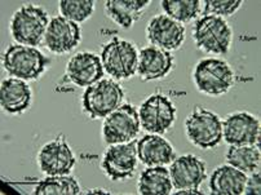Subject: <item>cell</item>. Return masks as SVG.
Returning a JSON list of instances; mask_svg holds the SVG:
<instances>
[{
  "instance_id": "17",
  "label": "cell",
  "mask_w": 261,
  "mask_h": 195,
  "mask_svg": "<svg viewBox=\"0 0 261 195\" xmlns=\"http://www.w3.org/2000/svg\"><path fill=\"white\" fill-rule=\"evenodd\" d=\"M172 65L173 57L168 50L150 45L139 53L137 73L142 80H155L170 73Z\"/></svg>"
},
{
  "instance_id": "25",
  "label": "cell",
  "mask_w": 261,
  "mask_h": 195,
  "mask_svg": "<svg viewBox=\"0 0 261 195\" xmlns=\"http://www.w3.org/2000/svg\"><path fill=\"white\" fill-rule=\"evenodd\" d=\"M203 2L200 0H163L162 8L177 22H190L202 13Z\"/></svg>"
},
{
  "instance_id": "29",
  "label": "cell",
  "mask_w": 261,
  "mask_h": 195,
  "mask_svg": "<svg viewBox=\"0 0 261 195\" xmlns=\"http://www.w3.org/2000/svg\"><path fill=\"white\" fill-rule=\"evenodd\" d=\"M177 195H202V192L199 191L198 189H186V190H177L176 191Z\"/></svg>"
},
{
  "instance_id": "12",
  "label": "cell",
  "mask_w": 261,
  "mask_h": 195,
  "mask_svg": "<svg viewBox=\"0 0 261 195\" xmlns=\"http://www.w3.org/2000/svg\"><path fill=\"white\" fill-rule=\"evenodd\" d=\"M146 38L151 45L170 52L178 49L184 43L185 27L171 17L159 14L147 25Z\"/></svg>"
},
{
  "instance_id": "22",
  "label": "cell",
  "mask_w": 261,
  "mask_h": 195,
  "mask_svg": "<svg viewBox=\"0 0 261 195\" xmlns=\"http://www.w3.org/2000/svg\"><path fill=\"white\" fill-rule=\"evenodd\" d=\"M170 170L162 167H149L141 173L137 189L142 195H167L172 192Z\"/></svg>"
},
{
  "instance_id": "10",
  "label": "cell",
  "mask_w": 261,
  "mask_h": 195,
  "mask_svg": "<svg viewBox=\"0 0 261 195\" xmlns=\"http://www.w3.org/2000/svg\"><path fill=\"white\" fill-rule=\"evenodd\" d=\"M137 162V143L132 140L129 143L110 145L103 155L102 168L113 181H122L134 176Z\"/></svg>"
},
{
  "instance_id": "9",
  "label": "cell",
  "mask_w": 261,
  "mask_h": 195,
  "mask_svg": "<svg viewBox=\"0 0 261 195\" xmlns=\"http://www.w3.org/2000/svg\"><path fill=\"white\" fill-rule=\"evenodd\" d=\"M139 115L140 123L145 131L163 134L175 122L176 109L168 97L163 95H153L142 103Z\"/></svg>"
},
{
  "instance_id": "19",
  "label": "cell",
  "mask_w": 261,
  "mask_h": 195,
  "mask_svg": "<svg viewBox=\"0 0 261 195\" xmlns=\"http://www.w3.org/2000/svg\"><path fill=\"white\" fill-rule=\"evenodd\" d=\"M31 96L29 84L21 79H6L0 86V105L11 114H20L29 109Z\"/></svg>"
},
{
  "instance_id": "4",
  "label": "cell",
  "mask_w": 261,
  "mask_h": 195,
  "mask_svg": "<svg viewBox=\"0 0 261 195\" xmlns=\"http://www.w3.org/2000/svg\"><path fill=\"white\" fill-rule=\"evenodd\" d=\"M198 48L212 54H225L231 44L230 26L222 17L203 16L197 21L193 30Z\"/></svg>"
},
{
  "instance_id": "28",
  "label": "cell",
  "mask_w": 261,
  "mask_h": 195,
  "mask_svg": "<svg viewBox=\"0 0 261 195\" xmlns=\"http://www.w3.org/2000/svg\"><path fill=\"white\" fill-rule=\"evenodd\" d=\"M243 194H255L260 195L261 194V179H260V172H252L250 177H247L245 185V190H243Z\"/></svg>"
},
{
  "instance_id": "18",
  "label": "cell",
  "mask_w": 261,
  "mask_h": 195,
  "mask_svg": "<svg viewBox=\"0 0 261 195\" xmlns=\"http://www.w3.org/2000/svg\"><path fill=\"white\" fill-rule=\"evenodd\" d=\"M137 156L147 167H162L175 160L171 144L156 134H146L137 141Z\"/></svg>"
},
{
  "instance_id": "14",
  "label": "cell",
  "mask_w": 261,
  "mask_h": 195,
  "mask_svg": "<svg viewBox=\"0 0 261 195\" xmlns=\"http://www.w3.org/2000/svg\"><path fill=\"white\" fill-rule=\"evenodd\" d=\"M82 33L78 23L65 17H55L48 25L44 37L45 47L53 53H66L81 43Z\"/></svg>"
},
{
  "instance_id": "26",
  "label": "cell",
  "mask_w": 261,
  "mask_h": 195,
  "mask_svg": "<svg viewBox=\"0 0 261 195\" xmlns=\"http://www.w3.org/2000/svg\"><path fill=\"white\" fill-rule=\"evenodd\" d=\"M95 3L92 0H61L60 12L61 16L72 22H83L92 16Z\"/></svg>"
},
{
  "instance_id": "23",
  "label": "cell",
  "mask_w": 261,
  "mask_h": 195,
  "mask_svg": "<svg viewBox=\"0 0 261 195\" xmlns=\"http://www.w3.org/2000/svg\"><path fill=\"white\" fill-rule=\"evenodd\" d=\"M231 167L245 173H252L260 168V150L256 145L231 146L226 154Z\"/></svg>"
},
{
  "instance_id": "5",
  "label": "cell",
  "mask_w": 261,
  "mask_h": 195,
  "mask_svg": "<svg viewBox=\"0 0 261 195\" xmlns=\"http://www.w3.org/2000/svg\"><path fill=\"white\" fill-rule=\"evenodd\" d=\"M103 70L115 79H128L137 73L139 53L134 44L118 38L109 42L101 53Z\"/></svg>"
},
{
  "instance_id": "6",
  "label": "cell",
  "mask_w": 261,
  "mask_h": 195,
  "mask_svg": "<svg viewBox=\"0 0 261 195\" xmlns=\"http://www.w3.org/2000/svg\"><path fill=\"white\" fill-rule=\"evenodd\" d=\"M194 81L200 92L219 96L230 90L234 84V73L222 60H202L195 67Z\"/></svg>"
},
{
  "instance_id": "21",
  "label": "cell",
  "mask_w": 261,
  "mask_h": 195,
  "mask_svg": "<svg viewBox=\"0 0 261 195\" xmlns=\"http://www.w3.org/2000/svg\"><path fill=\"white\" fill-rule=\"evenodd\" d=\"M149 4V0H109L105 9L106 14L120 27L129 29L141 17Z\"/></svg>"
},
{
  "instance_id": "7",
  "label": "cell",
  "mask_w": 261,
  "mask_h": 195,
  "mask_svg": "<svg viewBox=\"0 0 261 195\" xmlns=\"http://www.w3.org/2000/svg\"><path fill=\"white\" fill-rule=\"evenodd\" d=\"M140 115L132 105H120L105 118L102 136L108 145L129 143L140 132Z\"/></svg>"
},
{
  "instance_id": "2",
  "label": "cell",
  "mask_w": 261,
  "mask_h": 195,
  "mask_svg": "<svg viewBox=\"0 0 261 195\" xmlns=\"http://www.w3.org/2000/svg\"><path fill=\"white\" fill-rule=\"evenodd\" d=\"M49 22L44 9L33 4L21 7L11 21L12 37L17 44L38 47L44 39Z\"/></svg>"
},
{
  "instance_id": "16",
  "label": "cell",
  "mask_w": 261,
  "mask_h": 195,
  "mask_svg": "<svg viewBox=\"0 0 261 195\" xmlns=\"http://www.w3.org/2000/svg\"><path fill=\"white\" fill-rule=\"evenodd\" d=\"M66 74L74 84L88 88L102 78L103 66L101 57L88 52L78 53L67 64Z\"/></svg>"
},
{
  "instance_id": "11",
  "label": "cell",
  "mask_w": 261,
  "mask_h": 195,
  "mask_svg": "<svg viewBox=\"0 0 261 195\" xmlns=\"http://www.w3.org/2000/svg\"><path fill=\"white\" fill-rule=\"evenodd\" d=\"M222 137L230 146L256 145L260 140V122L248 113L229 115L222 123Z\"/></svg>"
},
{
  "instance_id": "3",
  "label": "cell",
  "mask_w": 261,
  "mask_h": 195,
  "mask_svg": "<svg viewBox=\"0 0 261 195\" xmlns=\"http://www.w3.org/2000/svg\"><path fill=\"white\" fill-rule=\"evenodd\" d=\"M124 98L120 84L110 79H101L88 87L83 95V109L92 119H102L117 110Z\"/></svg>"
},
{
  "instance_id": "1",
  "label": "cell",
  "mask_w": 261,
  "mask_h": 195,
  "mask_svg": "<svg viewBox=\"0 0 261 195\" xmlns=\"http://www.w3.org/2000/svg\"><path fill=\"white\" fill-rule=\"evenodd\" d=\"M3 64L9 75L26 81L39 78L49 65V60L36 48L16 43L6 50Z\"/></svg>"
},
{
  "instance_id": "15",
  "label": "cell",
  "mask_w": 261,
  "mask_h": 195,
  "mask_svg": "<svg viewBox=\"0 0 261 195\" xmlns=\"http://www.w3.org/2000/svg\"><path fill=\"white\" fill-rule=\"evenodd\" d=\"M170 175L176 190L198 189L206 179V164L194 155L178 156L172 162Z\"/></svg>"
},
{
  "instance_id": "30",
  "label": "cell",
  "mask_w": 261,
  "mask_h": 195,
  "mask_svg": "<svg viewBox=\"0 0 261 195\" xmlns=\"http://www.w3.org/2000/svg\"><path fill=\"white\" fill-rule=\"evenodd\" d=\"M88 194H108V192L103 191V190H89Z\"/></svg>"
},
{
  "instance_id": "20",
  "label": "cell",
  "mask_w": 261,
  "mask_h": 195,
  "mask_svg": "<svg viewBox=\"0 0 261 195\" xmlns=\"http://www.w3.org/2000/svg\"><path fill=\"white\" fill-rule=\"evenodd\" d=\"M247 176L245 172L229 165H221L214 171L210 189L215 195H241L245 190Z\"/></svg>"
},
{
  "instance_id": "13",
  "label": "cell",
  "mask_w": 261,
  "mask_h": 195,
  "mask_svg": "<svg viewBox=\"0 0 261 195\" xmlns=\"http://www.w3.org/2000/svg\"><path fill=\"white\" fill-rule=\"evenodd\" d=\"M39 165L47 176L69 175L75 164V156L62 136L47 144L40 150Z\"/></svg>"
},
{
  "instance_id": "27",
  "label": "cell",
  "mask_w": 261,
  "mask_h": 195,
  "mask_svg": "<svg viewBox=\"0 0 261 195\" xmlns=\"http://www.w3.org/2000/svg\"><path fill=\"white\" fill-rule=\"evenodd\" d=\"M203 16H231L242 6V0H207L203 2Z\"/></svg>"
},
{
  "instance_id": "8",
  "label": "cell",
  "mask_w": 261,
  "mask_h": 195,
  "mask_svg": "<svg viewBox=\"0 0 261 195\" xmlns=\"http://www.w3.org/2000/svg\"><path fill=\"white\" fill-rule=\"evenodd\" d=\"M186 133L195 146L212 149L222 140V122L216 114L198 107L186 119Z\"/></svg>"
},
{
  "instance_id": "24",
  "label": "cell",
  "mask_w": 261,
  "mask_h": 195,
  "mask_svg": "<svg viewBox=\"0 0 261 195\" xmlns=\"http://www.w3.org/2000/svg\"><path fill=\"white\" fill-rule=\"evenodd\" d=\"M34 192L36 195H76L81 194V186L69 175L48 176L38 182Z\"/></svg>"
}]
</instances>
